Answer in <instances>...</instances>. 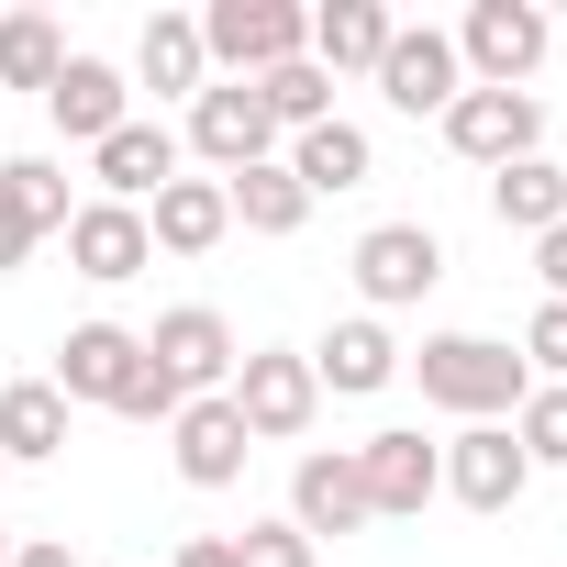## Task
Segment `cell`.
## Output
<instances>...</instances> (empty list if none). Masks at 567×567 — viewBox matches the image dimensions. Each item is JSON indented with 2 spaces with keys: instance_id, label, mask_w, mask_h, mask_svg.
<instances>
[{
  "instance_id": "6da1fadb",
  "label": "cell",
  "mask_w": 567,
  "mask_h": 567,
  "mask_svg": "<svg viewBox=\"0 0 567 567\" xmlns=\"http://www.w3.org/2000/svg\"><path fill=\"white\" fill-rule=\"evenodd\" d=\"M401 368H412L423 401L456 412V423H501V412H523V390H534V368H523L501 334H423V357H401Z\"/></svg>"
},
{
  "instance_id": "7a4b0ae2",
  "label": "cell",
  "mask_w": 567,
  "mask_h": 567,
  "mask_svg": "<svg viewBox=\"0 0 567 567\" xmlns=\"http://www.w3.org/2000/svg\"><path fill=\"white\" fill-rule=\"evenodd\" d=\"M223 401H234V423H245L256 445H301V434H312V412H323V390H312V357H301V346H245Z\"/></svg>"
},
{
  "instance_id": "3957f363",
  "label": "cell",
  "mask_w": 567,
  "mask_h": 567,
  "mask_svg": "<svg viewBox=\"0 0 567 567\" xmlns=\"http://www.w3.org/2000/svg\"><path fill=\"white\" fill-rule=\"evenodd\" d=\"M200 56L234 68V79H267V68L312 56V12L301 0H212L200 12Z\"/></svg>"
},
{
  "instance_id": "277c9868",
  "label": "cell",
  "mask_w": 567,
  "mask_h": 567,
  "mask_svg": "<svg viewBox=\"0 0 567 567\" xmlns=\"http://www.w3.org/2000/svg\"><path fill=\"white\" fill-rule=\"evenodd\" d=\"M545 45H556V23L534 12V0H478V12L456 23V68H467V90H523V79L545 68Z\"/></svg>"
},
{
  "instance_id": "5b68a950",
  "label": "cell",
  "mask_w": 567,
  "mask_h": 567,
  "mask_svg": "<svg viewBox=\"0 0 567 567\" xmlns=\"http://www.w3.org/2000/svg\"><path fill=\"white\" fill-rule=\"evenodd\" d=\"M346 267H357V301L368 312H412L434 278H445V234L434 223H368Z\"/></svg>"
},
{
  "instance_id": "8992f818",
  "label": "cell",
  "mask_w": 567,
  "mask_h": 567,
  "mask_svg": "<svg viewBox=\"0 0 567 567\" xmlns=\"http://www.w3.org/2000/svg\"><path fill=\"white\" fill-rule=\"evenodd\" d=\"M445 145L467 156V167H523V156H545V101L534 90H456V112H445Z\"/></svg>"
},
{
  "instance_id": "52a82bcc",
  "label": "cell",
  "mask_w": 567,
  "mask_h": 567,
  "mask_svg": "<svg viewBox=\"0 0 567 567\" xmlns=\"http://www.w3.org/2000/svg\"><path fill=\"white\" fill-rule=\"evenodd\" d=\"M189 156H200L212 178H234V167H267V156H278V123H267L256 79H212V90L189 101Z\"/></svg>"
},
{
  "instance_id": "ba28073f",
  "label": "cell",
  "mask_w": 567,
  "mask_h": 567,
  "mask_svg": "<svg viewBox=\"0 0 567 567\" xmlns=\"http://www.w3.org/2000/svg\"><path fill=\"white\" fill-rule=\"evenodd\" d=\"M456 90H467V68H456V34H434V23H390V56H379V101L390 112H456Z\"/></svg>"
},
{
  "instance_id": "9c48e42d",
  "label": "cell",
  "mask_w": 567,
  "mask_h": 567,
  "mask_svg": "<svg viewBox=\"0 0 567 567\" xmlns=\"http://www.w3.org/2000/svg\"><path fill=\"white\" fill-rule=\"evenodd\" d=\"M357 478H368V523H412L445 489V445H423L412 423H390V434L357 445Z\"/></svg>"
},
{
  "instance_id": "30bf717a",
  "label": "cell",
  "mask_w": 567,
  "mask_h": 567,
  "mask_svg": "<svg viewBox=\"0 0 567 567\" xmlns=\"http://www.w3.org/2000/svg\"><path fill=\"white\" fill-rule=\"evenodd\" d=\"M145 357L178 379V401H212V390H234V357H245V346H234V323H223L212 301H189V312H167V323L145 334Z\"/></svg>"
},
{
  "instance_id": "8fae6325",
  "label": "cell",
  "mask_w": 567,
  "mask_h": 567,
  "mask_svg": "<svg viewBox=\"0 0 567 567\" xmlns=\"http://www.w3.org/2000/svg\"><path fill=\"white\" fill-rule=\"evenodd\" d=\"M68 178H56V156H12V167H0V278H12L45 234H68Z\"/></svg>"
},
{
  "instance_id": "7c38bea8",
  "label": "cell",
  "mask_w": 567,
  "mask_h": 567,
  "mask_svg": "<svg viewBox=\"0 0 567 567\" xmlns=\"http://www.w3.org/2000/svg\"><path fill=\"white\" fill-rule=\"evenodd\" d=\"M145 368V334H123V323H68L56 334V401L79 412V401H123V379Z\"/></svg>"
},
{
  "instance_id": "4fadbf2b",
  "label": "cell",
  "mask_w": 567,
  "mask_h": 567,
  "mask_svg": "<svg viewBox=\"0 0 567 567\" xmlns=\"http://www.w3.org/2000/svg\"><path fill=\"white\" fill-rule=\"evenodd\" d=\"M445 489H456L467 512H512V501L534 489V456L512 445V423H467V434L445 445Z\"/></svg>"
},
{
  "instance_id": "5bb4252c",
  "label": "cell",
  "mask_w": 567,
  "mask_h": 567,
  "mask_svg": "<svg viewBox=\"0 0 567 567\" xmlns=\"http://www.w3.org/2000/svg\"><path fill=\"white\" fill-rule=\"evenodd\" d=\"M68 267H79V278H101V290L145 278V267H156L145 212H123V200H79V212H68Z\"/></svg>"
},
{
  "instance_id": "9a60e30c",
  "label": "cell",
  "mask_w": 567,
  "mask_h": 567,
  "mask_svg": "<svg viewBox=\"0 0 567 567\" xmlns=\"http://www.w3.org/2000/svg\"><path fill=\"white\" fill-rule=\"evenodd\" d=\"M167 456H178V478L189 489H234L245 478V456H256V434L234 423V401L212 390V401H189L178 423H167Z\"/></svg>"
},
{
  "instance_id": "2e32d148",
  "label": "cell",
  "mask_w": 567,
  "mask_h": 567,
  "mask_svg": "<svg viewBox=\"0 0 567 567\" xmlns=\"http://www.w3.org/2000/svg\"><path fill=\"white\" fill-rule=\"evenodd\" d=\"M290 523H301L312 545L368 523V478H357V445H312V456L290 467Z\"/></svg>"
},
{
  "instance_id": "e0dca14e",
  "label": "cell",
  "mask_w": 567,
  "mask_h": 567,
  "mask_svg": "<svg viewBox=\"0 0 567 567\" xmlns=\"http://www.w3.org/2000/svg\"><path fill=\"white\" fill-rule=\"evenodd\" d=\"M123 101H134V90H123V68H112V56H68V68H56V90H45V123H56L68 145H101V134H123V123H134Z\"/></svg>"
},
{
  "instance_id": "ac0fdd59",
  "label": "cell",
  "mask_w": 567,
  "mask_h": 567,
  "mask_svg": "<svg viewBox=\"0 0 567 567\" xmlns=\"http://www.w3.org/2000/svg\"><path fill=\"white\" fill-rule=\"evenodd\" d=\"M90 178H101V200L145 212V200L178 178V134H167V123H123V134H101V145H90Z\"/></svg>"
},
{
  "instance_id": "d6986e66",
  "label": "cell",
  "mask_w": 567,
  "mask_h": 567,
  "mask_svg": "<svg viewBox=\"0 0 567 567\" xmlns=\"http://www.w3.org/2000/svg\"><path fill=\"white\" fill-rule=\"evenodd\" d=\"M312 357V390H346V401H368V390H390L401 379V346H390V323L379 312H346L323 346H301Z\"/></svg>"
},
{
  "instance_id": "ffe728a7",
  "label": "cell",
  "mask_w": 567,
  "mask_h": 567,
  "mask_svg": "<svg viewBox=\"0 0 567 567\" xmlns=\"http://www.w3.org/2000/svg\"><path fill=\"white\" fill-rule=\"evenodd\" d=\"M223 234H234L223 178H167V189L145 200V245H156V256H212Z\"/></svg>"
},
{
  "instance_id": "44dd1931",
  "label": "cell",
  "mask_w": 567,
  "mask_h": 567,
  "mask_svg": "<svg viewBox=\"0 0 567 567\" xmlns=\"http://www.w3.org/2000/svg\"><path fill=\"white\" fill-rule=\"evenodd\" d=\"M278 167H290L312 200H346V189H368V167H379V145L334 112V123H312V134H290V156H278Z\"/></svg>"
},
{
  "instance_id": "7402d4cb",
  "label": "cell",
  "mask_w": 567,
  "mask_h": 567,
  "mask_svg": "<svg viewBox=\"0 0 567 567\" xmlns=\"http://www.w3.org/2000/svg\"><path fill=\"white\" fill-rule=\"evenodd\" d=\"M134 79H145L156 101H200V90H212V56H200V12H156V23L134 34Z\"/></svg>"
},
{
  "instance_id": "603a6c76",
  "label": "cell",
  "mask_w": 567,
  "mask_h": 567,
  "mask_svg": "<svg viewBox=\"0 0 567 567\" xmlns=\"http://www.w3.org/2000/svg\"><path fill=\"white\" fill-rule=\"evenodd\" d=\"M45 456H68V401L56 379H12L0 390V467H45Z\"/></svg>"
},
{
  "instance_id": "cb8c5ba5",
  "label": "cell",
  "mask_w": 567,
  "mask_h": 567,
  "mask_svg": "<svg viewBox=\"0 0 567 567\" xmlns=\"http://www.w3.org/2000/svg\"><path fill=\"white\" fill-rule=\"evenodd\" d=\"M379 56H390V12H379V0H323V12H312V68L323 79H379Z\"/></svg>"
},
{
  "instance_id": "d4e9b609",
  "label": "cell",
  "mask_w": 567,
  "mask_h": 567,
  "mask_svg": "<svg viewBox=\"0 0 567 567\" xmlns=\"http://www.w3.org/2000/svg\"><path fill=\"white\" fill-rule=\"evenodd\" d=\"M223 200H234V223H245V234H301V223H312V189L278 167V156H267V167H234V178H223Z\"/></svg>"
},
{
  "instance_id": "484cf974",
  "label": "cell",
  "mask_w": 567,
  "mask_h": 567,
  "mask_svg": "<svg viewBox=\"0 0 567 567\" xmlns=\"http://www.w3.org/2000/svg\"><path fill=\"white\" fill-rule=\"evenodd\" d=\"M489 212H501L512 234H556V223H567V167H556V156L501 167V178H489Z\"/></svg>"
},
{
  "instance_id": "4316f807",
  "label": "cell",
  "mask_w": 567,
  "mask_h": 567,
  "mask_svg": "<svg viewBox=\"0 0 567 567\" xmlns=\"http://www.w3.org/2000/svg\"><path fill=\"white\" fill-rule=\"evenodd\" d=\"M56 68H68V34L45 23V12H0V90H56Z\"/></svg>"
},
{
  "instance_id": "83f0119b",
  "label": "cell",
  "mask_w": 567,
  "mask_h": 567,
  "mask_svg": "<svg viewBox=\"0 0 567 567\" xmlns=\"http://www.w3.org/2000/svg\"><path fill=\"white\" fill-rule=\"evenodd\" d=\"M256 101H267V123H278V134H312V123H334V79H323L312 56L267 68V79H256Z\"/></svg>"
},
{
  "instance_id": "f1b7e54d",
  "label": "cell",
  "mask_w": 567,
  "mask_h": 567,
  "mask_svg": "<svg viewBox=\"0 0 567 567\" xmlns=\"http://www.w3.org/2000/svg\"><path fill=\"white\" fill-rule=\"evenodd\" d=\"M512 445L534 456V467H567V390H523V412H512Z\"/></svg>"
},
{
  "instance_id": "f546056e",
  "label": "cell",
  "mask_w": 567,
  "mask_h": 567,
  "mask_svg": "<svg viewBox=\"0 0 567 567\" xmlns=\"http://www.w3.org/2000/svg\"><path fill=\"white\" fill-rule=\"evenodd\" d=\"M234 567H312V534H301L290 512H278V523H245V534H234Z\"/></svg>"
},
{
  "instance_id": "4dcf8cb0",
  "label": "cell",
  "mask_w": 567,
  "mask_h": 567,
  "mask_svg": "<svg viewBox=\"0 0 567 567\" xmlns=\"http://www.w3.org/2000/svg\"><path fill=\"white\" fill-rule=\"evenodd\" d=\"M112 412H123V423H178V412H189V401H178V379H167V368H156V357H145V368H134V379H123V401H112Z\"/></svg>"
},
{
  "instance_id": "1f68e13d",
  "label": "cell",
  "mask_w": 567,
  "mask_h": 567,
  "mask_svg": "<svg viewBox=\"0 0 567 567\" xmlns=\"http://www.w3.org/2000/svg\"><path fill=\"white\" fill-rule=\"evenodd\" d=\"M523 368H534L545 390H567V301H545V312L523 323Z\"/></svg>"
},
{
  "instance_id": "d6a6232c",
  "label": "cell",
  "mask_w": 567,
  "mask_h": 567,
  "mask_svg": "<svg viewBox=\"0 0 567 567\" xmlns=\"http://www.w3.org/2000/svg\"><path fill=\"white\" fill-rule=\"evenodd\" d=\"M534 278H545V301H567V223L534 234Z\"/></svg>"
},
{
  "instance_id": "836d02e7",
  "label": "cell",
  "mask_w": 567,
  "mask_h": 567,
  "mask_svg": "<svg viewBox=\"0 0 567 567\" xmlns=\"http://www.w3.org/2000/svg\"><path fill=\"white\" fill-rule=\"evenodd\" d=\"M12 567H79V545H68V534H23V545H12Z\"/></svg>"
},
{
  "instance_id": "e575fe53",
  "label": "cell",
  "mask_w": 567,
  "mask_h": 567,
  "mask_svg": "<svg viewBox=\"0 0 567 567\" xmlns=\"http://www.w3.org/2000/svg\"><path fill=\"white\" fill-rule=\"evenodd\" d=\"M167 567H234V534H189V545H178Z\"/></svg>"
},
{
  "instance_id": "d590c367",
  "label": "cell",
  "mask_w": 567,
  "mask_h": 567,
  "mask_svg": "<svg viewBox=\"0 0 567 567\" xmlns=\"http://www.w3.org/2000/svg\"><path fill=\"white\" fill-rule=\"evenodd\" d=\"M0 567H12V523H0Z\"/></svg>"
}]
</instances>
